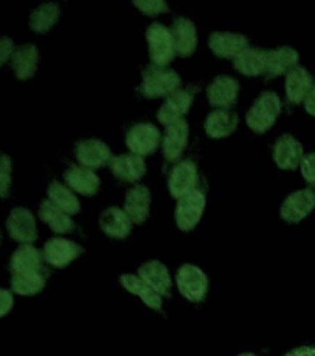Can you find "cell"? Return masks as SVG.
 <instances>
[{
  "label": "cell",
  "instance_id": "obj_22",
  "mask_svg": "<svg viewBox=\"0 0 315 356\" xmlns=\"http://www.w3.org/2000/svg\"><path fill=\"white\" fill-rule=\"evenodd\" d=\"M65 184L67 188H71L74 193L86 195V197H93L97 195L100 188V178L97 172L82 165H72L65 171Z\"/></svg>",
  "mask_w": 315,
  "mask_h": 356
},
{
  "label": "cell",
  "instance_id": "obj_32",
  "mask_svg": "<svg viewBox=\"0 0 315 356\" xmlns=\"http://www.w3.org/2000/svg\"><path fill=\"white\" fill-rule=\"evenodd\" d=\"M61 8L56 2H45L38 6L30 15V28L35 33H47L56 22L60 21Z\"/></svg>",
  "mask_w": 315,
  "mask_h": 356
},
{
  "label": "cell",
  "instance_id": "obj_4",
  "mask_svg": "<svg viewBox=\"0 0 315 356\" xmlns=\"http://www.w3.org/2000/svg\"><path fill=\"white\" fill-rule=\"evenodd\" d=\"M177 288L182 297L189 302H202L210 289V280L200 267L193 264H184L178 267L177 273Z\"/></svg>",
  "mask_w": 315,
  "mask_h": 356
},
{
  "label": "cell",
  "instance_id": "obj_2",
  "mask_svg": "<svg viewBox=\"0 0 315 356\" xmlns=\"http://www.w3.org/2000/svg\"><path fill=\"white\" fill-rule=\"evenodd\" d=\"M182 86V78L177 71L169 67L149 65L143 71V82H141V93L147 99H161L169 97L175 91H178Z\"/></svg>",
  "mask_w": 315,
  "mask_h": 356
},
{
  "label": "cell",
  "instance_id": "obj_34",
  "mask_svg": "<svg viewBox=\"0 0 315 356\" xmlns=\"http://www.w3.org/2000/svg\"><path fill=\"white\" fill-rule=\"evenodd\" d=\"M11 188V158L0 154V199H6Z\"/></svg>",
  "mask_w": 315,
  "mask_h": 356
},
{
  "label": "cell",
  "instance_id": "obj_35",
  "mask_svg": "<svg viewBox=\"0 0 315 356\" xmlns=\"http://www.w3.org/2000/svg\"><path fill=\"white\" fill-rule=\"evenodd\" d=\"M134 6L149 17H158L169 11V6L161 0H134Z\"/></svg>",
  "mask_w": 315,
  "mask_h": 356
},
{
  "label": "cell",
  "instance_id": "obj_37",
  "mask_svg": "<svg viewBox=\"0 0 315 356\" xmlns=\"http://www.w3.org/2000/svg\"><path fill=\"white\" fill-rule=\"evenodd\" d=\"M13 52H15L13 41L10 38H0V67H4L11 60Z\"/></svg>",
  "mask_w": 315,
  "mask_h": 356
},
{
  "label": "cell",
  "instance_id": "obj_13",
  "mask_svg": "<svg viewBox=\"0 0 315 356\" xmlns=\"http://www.w3.org/2000/svg\"><path fill=\"white\" fill-rule=\"evenodd\" d=\"M82 252V245L74 243V241L65 238H52L43 247L45 261L52 267H58V269L72 264Z\"/></svg>",
  "mask_w": 315,
  "mask_h": 356
},
{
  "label": "cell",
  "instance_id": "obj_20",
  "mask_svg": "<svg viewBox=\"0 0 315 356\" xmlns=\"http://www.w3.org/2000/svg\"><path fill=\"white\" fill-rule=\"evenodd\" d=\"M171 32L172 39H175V47H177V54L182 56V58H189L197 50V44H199L195 22L186 19V17H177L172 21Z\"/></svg>",
  "mask_w": 315,
  "mask_h": 356
},
{
  "label": "cell",
  "instance_id": "obj_11",
  "mask_svg": "<svg viewBox=\"0 0 315 356\" xmlns=\"http://www.w3.org/2000/svg\"><path fill=\"white\" fill-rule=\"evenodd\" d=\"M210 50L217 58L223 60H236L239 54H243L249 49V38H245L243 33L234 32H213L208 39Z\"/></svg>",
  "mask_w": 315,
  "mask_h": 356
},
{
  "label": "cell",
  "instance_id": "obj_31",
  "mask_svg": "<svg viewBox=\"0 0 315 356\" xmlns=\"http://www.w3.org/2000/svg\"><path fill=\"white\" fill-rule=\"evenodd\" d=\"M47 269L26 273H11V289L19 295H35L47 286Z\"/></svg>",
  "mask_w": 315,
  "mask_h": 356
},
{
  "label": "cell",
  "instance_id": "obj_3",
  "mask_svg": "<svg viewBox=\"0 0 315 356\" xmlns=\"http://www.w3.org/2000/svg\"><path fill=\"white\" fill-rule=\"evenodd\" d=\"M147 43H149V54L152 65L169 67L177 58V47L172 39L171 28H167L161 22H152L145 32Z\"/></svg>",
  "mask_w": 315,
  "mask_h": 356
},
{
  "label": "cell",
  "instance_id": "obj_26",
  "mask_svg": "<svg viewBox=\"0 0 315 356\" xmlns=\"http://www.w3.org/2000/svg\"><path fill=\"white\" fill-rule=\"evenodd\" d=\"M39 63V50L35 44L28 43L15 49L11 56V67L17 80H30L35 74Z\"/></svg>",
  "mask_w": 315,
  "mask_h": 356
},
{
  "label": "cell",
  "instance_id": "obj_29",
  "mask_svg": "<svg viewBox=\"0 0 315 356\" xmlns=\"http://www.w3.org/2000/svg\"><path fill=\"white\" fill-rule=\"evenodd\" d=\"M234 69L241 72V74H245V76H260V74H266L267 50L249 47L243 54H239L234 60Z\"/></svg>",
  "mask_w": 315,
  "mask_h": 356
},
{
  "label": "cell",
  "instance_id": "obj_30",
  "mask_svg": "<svg viewBox=\"0 0 315 356\" xmlns=\"http://www.w3.org/2000/svg\"><path fill=\"white\" fill-rule=\"evenodd\" d=\"M39 217H41V221L47 222V227L56 234H69L74 230V221L71 219V216L65 213L63 210H60V208H58L54 202H50L49 199L41 202Z\"/></svg>",
  "mask_w": 315,
  "mask_h": 356
},
{
  "label": "cell",
  "instance_id": "obj_24",
  "mask_svg": "<svg viewBox=\"0 0 315 356\" xmlns=\"http://www.w3.org/2000/svg\"><path fill=\"white\" fill-rule=\"evenodd\" d=\"M297 65H299V52L293 47H278L275 50H267V78L288 74Z\"/></svg>",
  "mask_w": 315,
  "mask_h": 356
},
{
  "label": "cell",
  "instance_id": "obj_33",
  "mask_svg": "<svg viewBox=\"0 0 315 356\" xmlns=\"http://www.w3.org/2000/svg\"><path fill=\"white\" fill-rule=\"evenodd\" d=\"M49 200L69 216H74L80 211V200L76 193L71 188H67L65 184L56 182V180L49 186Z\"/></svg>",
  "mask_w": 315,
  "mask_h": 356
},
{
  "label": "cell",
  "instance_id": "obj_23",
  "mask_svg": "<svg viewBox=\"0 0 315 356\" xmlns=\"http://www.w3.org/2000/svg\"><path fill=\"white\" fill-rule=\"evenodd\" d=\"M239 124V115L232 110H216L206 117V136L211 139H225L236 132Z\"/></svg>",
  "mask_w": 315,
  "mask_h": 356
},
{
  "label": "cell",
  "instance_id": "obj_1",
  "mask_svg": "<svg viewBox=\"0 0 315 356\" xmlns=\"http://www.w3.org/2000/svg\"><path fill=\"white\" fill-rule=\"evenodd\" d=\"M280 111H282V100H280V97L275 91H266V93H261L255 100V104L250 106L245 121H247V127L252 132L266 134L275 127Z\"/></svg>",
  "mask_w": 315,
  "mask_h": 356
},
{
  "label": "cell",
  "instance_id": "obj_17",
  "mask_svg": "<svg viewBox=\"0 0 315 356\" xmlns=\"http://www.w3.org/2000/svg\"><path fill=\"white\" fill-rule=\"evenodd\" d=\"M111 172L122 182H139L147 175V161L138 154H119L113 156L110 161Z\"/></svg>",
  "mask_w": 315,
  "mask_h": 356
},
{
  "label": "cell",
  "instance_id": "obj_41",
  "mask_svg": "<svg viewBox=\"0 0 315 356\" xmlns=\"http://www.w3.org/2000/svg\"><path fill=\"white\" fill-rule=\"evenodd\" d=\"M238 356H258V355H255V353H239Z\"/></svg>",
  "mask_w": 315,
  "mask_h": 356
},
{
  "label": "cell",
  "instance_id": "obj_7",
  "mask_svg": "<svg viewBox=\"0 0 315 356\" xmlns=\"http://www.w3.org/2000/svg\"><path fill=\"white\" fill-rule=\"evenodd\" d=\"M199 167L191 160H180L169 172V193L175 199H182L199 189Z\"/></svg>",
  "mask_w": 315,
  "mask_h": 356
},
{
  "label": "cell",
  "instance_id": "obj_25",
  "mask_svg": "<svg viewBox=\"0 0 315 356\" xmlns=\"http://www.w3.org/2000/svg\"><path fill=\"white\" fill-rule=\"evenodd\" d=\"M138 277L143 278L145 282L149 284L152 289H156L161 297L171 293L172 278L169 269L165 267V264H161V261L158 260L147 261V264H143V266L139 267Z\"/></svg>",
  "mask_w": 315,
  "mask_h": 356
},
{
  "label": "cell",
  "instance_id": "obj_38",
  "mask_svg": "<svg viewBox=\"0 0 315 356\" xmlns=\"http://www.w3.org/2000/svg\"><path fill=\"white\" fill-rule=\"evenodd\" d=\"M13 305H15L13 293L8 291V289H0V317H4L6 314H10Z\"/></svg>",
  "mask_w": 315,
  "mask_h": 356
},
{
  "label": "cell",
  "instance_id": "obj_39",
  "mask_svg": "<svg viewBox=\"0 0 315 356\" xmlns=\"http://www.w3.org/2000/svg\"><path fill=\"white\" fill-rule=\"evenodd\" d=\"M284 356H315V347L312 345H302V347H295Z\"/></svg>",
  "mask_w": 315,
  "mask_h": 356
},
{
  "label": "cell",
  "instance_id": "obj_6",
  "mask_svg": "<svg viewBox=\"0 0 315 356\" xmlns=\"http://www.w3.org/2000/svg\"><path fill=\"white\" fill-rule=\"evenodd\" d=\"M161 132L152 122H138L127 134V147L132 154L141 158L152 156L161 145Z\"/></svg>",
  "mask_w": 315,
  "mask_h": 356
},
{
  "label": "cell",
  "instance_id": "obj_12",
  "mask_svg": "<svg viewBox=\"0 0 315 356\" xmlns=\"http://www.w3.org/2000/svg\"><path fill=\"white\" fill-rule=\"evenodd\" d=\"M74 152H76L78 163L82 167H88L91 171L110 165L111 158H113L110 147L100 139H83L76 145Z\"/></svg>",
  "mask_w": 315,
  "mask_h": 356
},
{
  "label": "cell",
  "instance_id": "obj_15",
  "mask_svg": "<svg viewBox=\"0 0 315 356\" xmlns=\"http://www.w3.org/2000/svg\"><path fill=\"white\" fill-rule=\"evenodd\" d=\"M8 230L15 241L22 245H32L38 239L35 217L26 208H15L8 217Z\"/></svg>",
  "mask_w": 315,
  "mask_h": 356
},
{
  "label": "cell",
  "instance_id": "obj_36",
  "mask_svg": "<svg viewBox=\"0 0 315 356\" xmlns=\"http://www.w3.org/2000/svg\"><path fill=\"white\" fill-rule=\"evenodd\" d=\"M300 175L308 182V186L315 188V152L305 156V160L300 163Z\"/></svg>",
  "mask_w": 315,
  "mask_h": 356
},
{
  "label": "cell",
  "instance_id": "obj_10",
  "mask_svg": "<svg viewBox=\"0 0 315 356\" xmlns=\"http://www.w3.org/2000/svg\"><path fill=\"white\" fill-rule=\"evenodd\" d=\"M239 95V82L234 76L221 74L213 78V82L208 86L206 97L216 110H230Z\"/></svg>",
  "mask_w": 315,
  "mask_h": 356
},
{
  "label": "cell",
  "instance_id": "obj_18",
  "mask_svg": "<svg viewBox=\"0 0 315 356\" xmlns=\"http://www.w3.org/2000/svg\"><path fill=\"white\" fill-rule=\"evenodd\" d=\"M99 225L100 230H102L106 236H110V238L113 239L128 238L134 227L132 219L128 217L124 208H117V206L106 208V210L100 213Z\"/></svg>",
  "mask_w": 315,
  "mask_h": 356
},
{
  "label": "cell",
  "instance_id": "obj_8",
  "mask_svg": "<svg viewBox=\"0 0 315 356\" xmlns=\"http://www.w3.org/2000/svg\"><path fill=\"white\" fill-rule=\"evenodd\" d=\"M305 149L299 139L293 138L291 134H284L273 145V160L278 169L282 171H295L299 169L302 160H305Z\"/></svg>",
  "mask_w": 315,
  "mask_h": 356
},
{
  "label": "cell",
  "instance_id": "obj_19",
  "mask_svg": "<svg viewBox=\"0 0 315 356\" xmlns=\"http://www.w3.org/2000/svg\"><path fill=\"white\" fill-rule=\"evenodd\" d=\"M150 191L143 184H136L134 188L128 189L127 199H124V211L136 225H143L149 219L150 213Z\"/></svg>",
  "mask_w": 315,
  "mask_h": 356
},
{
  "label": "cell",
  "instance_id": "obj_27",
  "mask_svg": "<svg viewBox=\"0 0 315 356\" xmlns=\"http://www.w3.org/2000/svg\"><path fill=\"white\" fill-rule=\"evenodd\" d=\"M121 286L132 295L139 297L152 310L161 312V308H163V297L156 289L150 288L149 284L145 282L141 277H138V275H122Z\"/></svg>",
  "mask_w": 315,
  "mask_h": 356
},
{
  "label": "cell",
  "instance_id": "obj_40",
  "mask_svg": "<svg viewBox=\"0 0 315 356\" xmlns=\"http://www.w3.org/2000/svg\"><path fill=\"white\" fill-rule=\"evenodd\" d=\"M305 110L308 115L315 117V83H314V88H312V91L308 93V97H306L305 100Z\"/></svg>",
  "mask_w": 315,
  "mask_h": 356
},
{
  "label": "cell",
  "instance_id": "obj_16",
  "mask_svg": "<svg viewBox=\"0 0 315 356\" xmlns=\"http://www.w3.org/2000/svg\"><path fill=\"white\" fill-rule=\"evenodd\" d=\"M189 141V124L186 121L172 122L165 127V134L161 138V150L165 160L169 161H180V156L188 147Z\"/></svg>",
  "mask_w": 315,
  "mask_h": 356
},
{
  "label": "cell",
  "instance_id": "obj_14",
  "mask_svg": "<svg viewBox=\"0 0 315 356\" xmlns=\"http://www.w3.org/2000/svg\"><path fill=\"white\" fill-rule=\"evenodd\" d=\"M191 104H193V93L188 89H178L167 97L165 102L158 110V122L163 127H169L172 122L184 121V115L191 110Z\"/></svg>",
  "mask_w": 315,
  "mask_h": 356
},
{
  "label": "cell",
  "instance_id": "obj_9",
  "mask_svg": "<svg viewBox=\"0 0 315 356\" xmlns=\"http://www.w3.org/2000/svg\"><path fill=\"white\" fill-rule=\"evenodd\" d=\"M315 208V191L312 188L299 189L288 195V199L284 200L280 206V217L289 225L305 221Z\"/></svg>",
  "mask_w": 315,
  "mask_h": 356
},
{
  "label": "cell",
  "instance_id": "obj_5",
  "mask_svg": "<svg viewBox=\"0 0 315 356\" xmlns=\"http://www.w3.org/2000/svg\"><path fill=\"white\" fill-rule=\"evenodd\" d=\"M206 208V195L200 189H195L186 197L177 200V208H175V221L177 227L182 232H191L197 228L202 216H204Z\"/></svg>",
  "mask_w": 315,
  "mask_h": 356
},
{
  "label": "cell",
  "instance_id": "obj_21",
  "mask_svg": "<svg viewBox=\"0 0 315 356\" xmlns=\"http://www.w3.org/2000/svg\"><path fill=\"white\" fill-rule=\"evenodd\" d=\"M312 88H314V80L306 67L297 65L286 74V99L291 104H305Z\"/></svg>",
  "mask_w": 315,
  "mask_h": 356
},
{
  "label": "cell",
  "instance_id": "obj_28",
  "mask_svg": "<svg viewBox=\"0 0 315 356\" xmlns=\"http://www.w3.org/2000/svg\"><path fill=\"white\" fill-rule=\"evenodd\" d=\"M45 256L43 250L35 249L33 245H21L19 249L13 252L10 261L11 273H26V271H39L43 267Z\"/></svg>",
  "mask_w": 315,
  "mask_h": 356
}]
</instances>
